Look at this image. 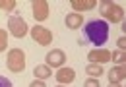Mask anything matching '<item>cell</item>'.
<instances>
[{"instance_id":"6da1fadb","label":"cell","mask_w":126,"mask_h":87,"mask_svg":"<svg viewBox=\"0 0 126 87\" xmlns=\"http://www.w3.org/2000/svg\"><path fill=\"white\" fill-rule=\"evenodd\" d=\"M109 39V23L103 21V19H91L83 25V41L85 43H91L95 46H101V44L107 43Z\"/></svg>"},{"instance_id":"7a4b0ae2","label":"cell","mask_w":126,"mask_h":87,"mask_svg":"<svg viewBox=\"0 0 126 87\" xmlns=\"http://www.w3.org/2000/svg\"><path fill=\"white\" fill-rule=\"evenodd\" d=\"M97 6H99V14H101V17H103V21H105V19L110 21V23H120V21H122L124 10H122L120 6H116L114 2L103 0V2H99Z\"/></svg>"},{"instance_id":"3957f363","label":"cell","mask_w":126,"mask_h":87,"mask_svg":"<svg viewBox=\"0 0 126 87\" xmlns=\"http://www.w3.org/2000/svg\"><path fill=\"white\" fill-rule=\"evenodd\" d=\"M6 66L14 73H21L25 70V52L21 48H12L6 56Z\"/></svg>"},{"instance_id":"277c9868","label":"cell","mask_w":126,"mask_h":87,"mask_svg":"<svg viewBox=\"0 0 126 87\" xmlns=\"http://www.w3.org/2000/svg\"><path fill=\"white\" fill-rule=\"evenodd\" d=\"M8 31H10L14 37L21 39V37L27 35V23H25L19 15H10V19H8Z\"/></svg>"},{"instance_id":"5b68a950","label":"cell","mask_w":126,"mask_h":87,"mask_svg":"<svg viewBox=\"0 0 126 87\" xmlns=\"http://www.w3.org/2000/svg\"><path fill=\"white\" fill-rule=\"evenodd\" d=\"M31 37H33V41H37L41 46H47V44L52 43V33H50L47 27H43V25H33L31 27Z\"/></svg>"},{"instance_id":"8992f818","label":"cell","mask_w":126,"mask_h":87,"mask_svg":"<svg viewBox=\"0 0 126 87\" xmlns=\"http://www.w3.org/2000/svg\"><path fill=\"white\" fill-rule=\"evenodd\" d=\"M66 62V52L62 48H52L47 54V66L48 68H62Z\"/></svg>"},{"instance_id":"52a82bcc","label":"cell","mask_w":126,"mask_h":87,"mask_svg":"<svg viewBox=\"0 0 126 87\" xmlns=\"http://www.w3.org/2000/svg\"><path fill=\"white\" fill-rule=\"evenodd\" d=\"M31 10H33V17H35L37 21H45L48 17V4L45 0H33Z\"/></svg>"},{"instance_id":"ba28073f","label":"cell","mask_w":126,"mask_h":87,"mask_svg":"<svg viewBox=\"0 0 126 87\" xmlns=\"http://www.w3.org/2000/svg\"><path fill=\"white\" fill-rule=\"evenodd\" d=\"M54 77H56V81H58V85H68V83H72L74 79H76V72L72 70V68H58V72L54 73Z\"/></svg>"},{"instance_id":"9c48e42d","label":"cell","mask_w":126,"mask_h":87,"mask_svg":"<svg viewBox=\"0 0 126 87\" xmlns=\"http://www.w3.org/2000/svg\"><path fill=\"white\" fill-rule=\"evenodd\" d=\"M87 58H89V62L91 64H105V62H109L110 60V52L107 50V48H93L89 54H87Z\"/></svg>"},{"instance_id":"30bf717a","label":"cell","mask_w":126,"mask_h":87,"mask_svg":"<svg viewBox=\"0 0 126 87\" xmlns=\"http://www.w3.org/2000/svg\"><path fill=\"white\" fill-rule=\"evenodd\" d=\"M124 77H126L124 64H122V66H114V68H110V70H109V81H110V83H120Z\"/></svg>"},{"instance_id":"8fae6325","label":"cell","mask_w":126,"mask_h":87,"mask_svg":"<svg viewBox=\"0 0 126 87\" xmlns=\"http://www.w3.org/2000/svg\"><path fill=\"white\" fill-rule=\"evenodd\" d=\"M81 23H83V17L78 12H72V14L66 15V27L68 29H78Z\"/></svg>"},{"instance_id":"7c38bea8","label":"cell","mask_w":126,"mask_h":87,"mask_svg":"<svg viewBox=\"0 0 126 87\" xmlns=\"http://www.w3.org/2000/svg\"><path fill=\"white\" fill-rule=\"evenodd\" d=\"M70 4H72L74 10H93L95 6H97L95 0H72Z\"/></svg>"},{"instance_id":"4fadbf2b","label":"cell","mask_w":126,"mask_h":87,"mask_svg":"<svg viewBox=\"0 0 126 87\" xmlns=\"http://www.w3.org/2000/svg\"><path fill=\"white\" fill-rule=\"evenodd\" d=\"M33 73H35V77H37V79H41V81H43V79H48L52 72H50V68H48L47 64H39V66H35Z\"/></svg>"},{"instance_id":"5bb4252c","label":"cell","mask_w":126,"mask_h":87,"mask_svg":"<svg viewBox=\"0 0 126 87\" xmlns=\"http://www.w3.org/2000/svg\"><path fill=\"white\" fill-rule=\"evenodd\" d=\"M85 72H87V75L89 77H99V75H103V68L99 66V64H87V68H85Z\"/></svg>"},{"instance_id":"9a60e30c","label":"cell","mask_w":126,"mask_h":87,"mask_svg":"<svg viewBox=\"0 0 126 87\" xmlns=\"http://www.w3.org/2000/svg\"><path fill=\"white\" fill-rule=\"evenodd\" d=\"M110 60H114L116 66H122L126 62V52L124 50H114V52H110Z\"/></svg>"},{"instance_id":"2e32d148","label":"cell","mask_w":126,"mask_h":87,"mask_svg":"<svg viewBox=\"0 0 126 87\" xmlns=\"http://www.w3.org/2000/svg\"><path fill=\"white\" fill-rule=\"evenodd\" d=\"M16 8V0H0V10H14Z\"/></svg>"},{"instance_id":"e0dca14e","label":"cell","mask_w":126,"mask_h":87,"mask_svg":"<svg viewBox=\"0 0 126 87\" xmlns=\"http://www.w3.org/2000/svg\"><path fill=\"white\" fill-rule=\"evenodd\" d=\"M6 46H8V33L4 29H0V52L6 50Z\"/></svg>"},{"instance_id":"ac0fdd59","label":"cell","mask_w":126,"mask_h":87,"mask_svg":"<svg viewBox=\"0 0 126 87\" xmlns=\"http://www.w3.org/2000/svg\"><path fill=\"white\" fill-rule=\"evenodd\" d=\"M83 87H99V81H97L95 77H87L85 83H83Z\"/></svg>"},{"instance_id":"d6986e66","label":"cell","mask_w":126,"mask_h":87,"mask_svg":"<svg viewBox=\"0 0 126 87\" xmlns=\"http://www.w3.org/2000/svg\"><path fill=\"white\" fill-rule=\"evenodd\" d=\"M116 44H118V50H126V37H120Z\"/></svg>"},{"instance_id":"ffe728a7","label":"cell","mask_w":126,"mask_h":87,"mask_svg":"<svg viewBox=\"0 0 126 87\" xmlns=\"http://www.w3.org/2000/svg\"><path fill=\"white\" fill-rule=\"evenodd\" d=\"M0 87H14V85H12V81H10V79H6V77H2V75H0Z\"/></svg>"},{"instance_id":"44dd1931","label":"cell","mask_w":126,"mask_h":87,"mask_svg":"<svg viewBox=\"0 0 126 87\" xmlns=\"http://www.w3.org/2000/svg\"><path fill=\"white\" fill-rule=\"evenodd\" d=\"M29 87H47V83L41 81V79H37V81H31V85H29Z\"/></svg>"},{"instance_id":"7402d4cb","label":"cell","mask_w":126,"mask_h":87,"mask_svg":"<svg viewBox=\"0 0 126 87\" xmlns=\"http://www.w3.org/2000/svg\"><path fill=\"white\" fill-rule=\"evenodd\" d=\"M109 87H120V83H110Z\"/></svg>"},{"instance_id":"603a6c76","label":"cell","mask_w":126,"mask_h":87,"mask_svg":"<svg viewBox=\"0 0 126 87\" xmlns=\"http://www.w3.org/2000/svg\"><path fill=\"white\" fill-rule=\"evenodd\" d=\"M58 87H62V85H58Z\"/></svg>"}]
</instances>
